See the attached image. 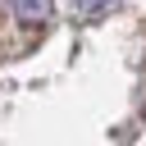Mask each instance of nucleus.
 <instances>
[{
  "label": "nucleus",
  "mask_w": 146,
  "mask_h": 146,
  "mask_svg": "<svg viewBox=\"0 0 146 146\" xmlns=\"http://www.w3.org/2000/svg\"><path fill=\"white\" fill-rule=\"evenodd\" d=\"M14 14L23 23H46L50 18V0H14Z\"/></svg>",
  "instance_id": "obj_1"
},
{
  "label": "nucleus",
  "mask_w": 146,
  "mask_h": 146,
  "mask_svg": "<svg viewBox=\"0 0 146 146\" xmlns=\"http://www.w3.org/2000/svg\"><path fill=\"white\" fill-rule=\"evenodd\" d=\"M114 0H78V9H87V14H100V9H110Z\"/></svg>",
  "instance_id": "obj_2"
}]
</instances>
